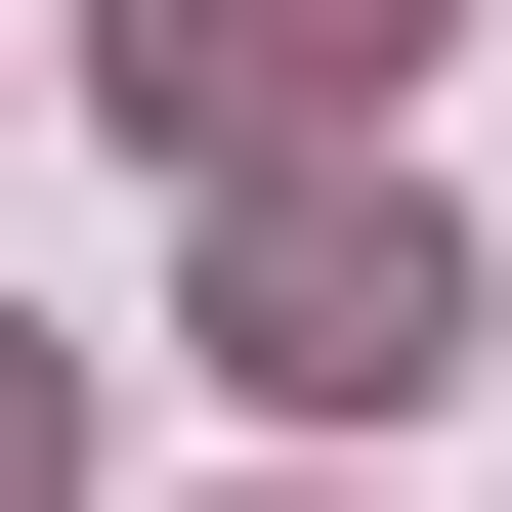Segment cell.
<instances>
[{
    "instance_id": "7a4b0ae2",
    "label": "cell",
    "mask_w": 512,
    "mask_h": 512,
    "mask_svg": "<svg viewBox=\"0 0 512 512\" xmlns=\"http://www.w3.org/2000/svg\"><path fill=\"white\" fill-rule=\"evenodd\" d=\"M384 43H427V0H86V86H128V128H214V171H299Z\"/></svg>"
},
{
    "instance_id": "6da1fadb",
    "label": "cell",
    "mask_w": 512,
    "mask_h": 512,
    "mask_svg": "<svg viewBox=\"0 0 512 512\" xmlns=\"http://www.w3.org/2000/svg\"><path fill=\"white\" fill-rule=\"evenodd\" d=\"M214 384L427 427V384H470V214H427V171H214Z\"/></svg>"
}]
</instances>
